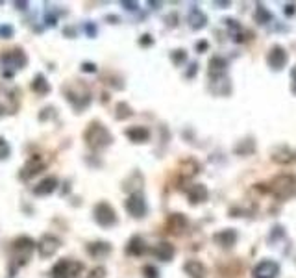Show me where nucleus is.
Here are the masks:
<instances>
[{"label": "nucleus", "instance_id": "1a4fd4ad", "mask_svg": "<svg viewBox=\"0 0 296 278\" xmlns=\"http://www.w3.org/2000/svg\"><path fill=\"white\" fill-rule=\"evenodd\" d=\"M37 247H39V254H41L43 258H50V256L56 254V251L61 247V243H59V239L56 236L46 234V236L41 237V241H39Z\"/></svg>", "mask_w": 296, "mask_h": 278}, {"label": "nucleus", "instance_id": "4468645a", "mask_svg": "<svg viewBox=\"0 0 296 278\" xmlns=\"http://www.w3.org/2000/svg\"><path fill=\"white\" fill-rule=\"evenodd\" d=\"M58 187V178L54 177H48L45 178V180H41L39 184L34 187V193L37 195V197H43V195H50L54 189Z\"/></svg>", "mask_w": 296, "mask_h": 278}, {"label": "nucleus", "instance_id": "9d476101", "mask_svg": "<svg viewBox=\"0 0 296 278\" xmlns=\"http://www.w3.org/2000/svg\"><path fill=\"white\" fill-rule=\"evenodd\" d=\"M13 249H15L17 253H21V256H19L17 260H21V263H26L28 256H30L32 251H34V239H32V237H26V236L17 237V239L13 241Z\"/></svg>", "mask_w": 296, "mask_h": 278}, {"label": "nucleus", "instance_id": "aec40b11", "mask_svg": "<svg viewBox=\"0 0 296 278\" xmlns=\"http://www.w3.org/2000/svg\"><path fill=\"white\" fill-rule=\"evenodd\" d=\"M189 23H191V26H193V28L200 30V28H204V26H205V23H207V17L204 15L202 9L193 8V9H191V13H189Z\"/></svg>", "mask_w": 296, "mask_h": 278}, {"label": "nucleus", "instance_id": "ddd939ff", "mask_svg": "<svg viewBox=\"0 0 296 278\" xmlns=\"http://www.w3.org/2000/svg\"><path fill=\"white\" fill-rule=\"evenodd\" d=\"M215 243L220 245V247H226V249H229V247H233L237 241V234L235 230H231V228H228V230H220L219 234H215Z\"/></svg>", "mask_w": 296, "mask_h": 278}, {"label": "nucleus", "instance_id": "c85d7f7f", "mask_svg": "<svg viewBox=\"0 0 296 278\" xmlns=\"http://www.w3.org/2000/svg\"><path fill=\"white\" fill-rule=\"evenodd\" d=\"M89 278H106V269L104 267H96V269L91 271Z\"/></svg>", "mask_w": 296, "mask_h": 278}, {"label": "nucleus", "instance_id": "c9c22d12", "mask_svg": "<svg viewBox=\"0 0 296 278\" xmlns=\"http://www.w3.org/2000/svg\"><path fill=\"white\" fill-rule=\"evenodd\" d=\"M17 6H19V9H24V6H28L26 2H17Z\"/></svg>", "mask_w": 296, "mask_h": 278}, {"label": "nucleus", "instance_id": "9b49d317", "mask_svg": "<svg viewBox=\"0 0 296 278\" xmlns=\"http://www.w3.org/2000/svg\"><path fill=\"white\" fill-rule=\"evenodd\" d=\"M43 169H45V161H43L39 156H34V158H30V161L23 167V171H21V178H23V180L32 178V177H35L37 173H41Z\"/></svg>", "mask_w": 296, "mask_h": 278}, {"label": "nucleus", "instance_id": "2f4dec72", "mask_svg": "<svg viewBox=\"0 0 296 278\" xmlns=\"http://www.w3.org/2000/svg\"><path fill=\"white\" fill-rule=\"evenodd\" d=\"M85 71V73H94L96 71V67H94L93 63H84V67H82Z\"/></svg>", "mask_w": 296, "mask_h": 278}, {"label": "nucleus", "instance_id": "412c9836", "mask_svg": "<svg viewBox=\"0 0 296 278\" xmlns=\"http://www.w3.org/2000/svg\"><path fill=\"white\" fill-rule=\"evenodd\" d=\"M169 228L170 232H174V234H180V232H183V228L187 227V219L183 215H180V213H174V215H170L169 217Z\"/></svg>", "mask_w": 296, "mask_h": 278}, {"label": "nucleus", "instance_id": "dca6fc26", "mask_svg": "<svg viewBox=\"0 0 296 278\" xmlns=\"http://www.w3.org/2000/svg\"><path fill=\"white\" fill-rule=\"evenodd\" d=\"M152 254L161 261H170L174 256V247L169 243H159L152 249Z\"/></svg>", "mask_w": 296, "mask_h": 278}, {"label": "nucleus", "instance_id": "7ed1b4c3", "mask_svg": "<svg viewBox=\"0 0 296 278\" xmlns=\"http://www.w3.org/2000/svg\"><path fill=\"white\" fill-rule=\"evenodd\" d=\"M63 91H65V97L68 99V102H72V106L78 111L84 110L85 106L91 102V93L87 91V87L84 84H72V91L65 85Z\"/></svg>", "mask_w": 296, "mask_h": 278}, {"label": "nucleus", "instance_id": "bb28decb", "mask_svg": "<svg viewBox=\"0 0 296 278\" xmlns=\"http://www.w3.org/2000/svg\"><path fill=\"white\" fill-rule=\"evenodd\" d=\"M9 156V145L6 143V139L0 137V160H6Z\"/></svg>", "mask_w": 296, "mask_h": 278}, {"label": "nucleus", "instance_id": "f3484780", "mask_svg": "<svg viewBox=\"0 0 296 278\" xmlns=\"http://www.w3.org/2000/svg\"><path fill=\"white\" fill-rule=\"evenodd\" d=\"M183 271H185L191 278H205V267L196 260L187 261L185 265H183Z\"/></svg>", "mask_w": 296, "mask_h": 278}, {"label": "nucleus", "instance_id": "a878e982", "mask_svg": "<svg viewBox=\"0 0 296 278\" xmlns=\"http://www.w3.org/2000/svg\"><path fill=\"white\" fill-rule=\"evenodd\" d=\"M132 115V111L128 108L126 104H118L117 106V119H126Z\"/></svg>", "mask_w": 296, "mask_h": 278}, {"label": "nucleus", "instance_id": "5701e85b", "mask_svg": "<svg viewBox=\"0 0 296 278\" xmlns=\"http://www.w3.org/2000/svg\"><path fill=\"white\" fill-rule=\"evenodd\" d=\"M224 71H226V61L222 58H213L211 63H209V75L220 76L224 75Z\"/></svg>", "mask_w": 296, "mask_h": 278}, {"label": "nucleus", "instance_id": "473e14b6", "mask_svg": "<svg viewBox=\"0 0 296 278\" xmlns=\"http://www.w3.org/2000/svg\"><path fill=\"white\" fill-rule=\"evenodd\" d=\"M87 34L94 35V34H96V28H94L93 25H87Z\"/></svg>", "mask_w": 296, "mask_h": 278}, {"label": "nucleus", "instance_id": "e433bc0d", "mask_svg": "<svg viewBox=\"0 0 296 278\" xmlns=\"http://www.w3.org/2000/svg\"><path fill=\"white\" fill-rule=\"evenodd\" d=\"M0 113H2V108H0Z\"/></svg>", "mask_w": 296, "mask_h": 278}, {"label": "nucleus", "instance_id": "f8f14e48", "mask_svg": "<svg viewBox=\"0 0 296 278\" xmlns=\"http://www.w3.org/2000/svg\"><path fill=\"white\" fill-rule=\"evenodd\" d=\"M285 63H287V52L283 51L281 47H274L271 54H269V65L274 71H279V69H283Z\"/></svg>", "mask_w": 296, "mask_h": 278}, {"label": "nucleus", "instance_id": "b1692460", "mask_svg": "<svg viewBox=\"0 0 296 278\" xmlns=\"http://www.w3.org/2000/svg\"><path fill=\"white\" fill-rule=\"evenodd\" d=\"M128 254H134V256H137V254H143L144 251V245H143V239L141 237H132V241H130V245H128Z\"/></svg>", "mask_w": 296, "mask_h": 278}, {"label": "nucleus", "instance_id": "6ab92c4d", "mask_svg": "<svg viewBox=\"0 0 296 278\" xmlns=\"http://www.w3.org/2000/svg\"><path fill=\"white\" fill-rule=\"evenodd\" d=\"M187 195H189V201H191V202H204V201L207 199V189H205L202 184H196L187 191Z\"/></svg>", "mask_w": 296, "mask_h": 278}, {"label": "nucleus", "instance_id": "393cba45", "mask_svg": "<svg viewBox=\"0 0 296 278\" xmlns=\"http://www.w3.org/2000/svg\"><path fill=\"white\" fill-rule=\"evenodd\" d=\"M271 19H272L271 13H269V11L263 8L261 4H259V6H257V9H255V21H257L259 25H267Z\"/></svg>", "mask_w": 296, "mask_h": 278}, {"label": "nucleus", "instance_id": "f257e3e1", "mask_svg": "<svg viewBox=\"0 0 296 278\" xmlns=\"http://www.w3.org/2000/svg\"><path fill=\"white\" fill-rule=\"evenodd\" d=\"M111 134L108 132V128H104L100 123H91L89 128L85 130V141L93 151H100L106 149L111 143Z\"/></svg>", "mask_w": 296, "mask_h": 278}, {"label": "nucleus", "instance_id": "c756f323", "mask_svg": "<svg viewBox=\"0 0 296 278\" xmlns=\"http://www.w3.org/2000/svg\"><path fill=\"white\" fill-rule=\"evenodd\" d=\"M144 277L146 278H158V269H154V267H150V265H146L143 269Z\"/></svg>", "mask_w": 296, "mask_h": 278}, {"label": "nucleus", "instance_id": "a211bd4d", "mask_svg": "<svg viewBox=\"0 0 296 278\" xmlns=\"http://www.w3.org/2000/svg\"><path fill=\"white\" fill-rule=\"evenodd\" d=\"M126 135L132 141H136V143H143V141H146V139L150 137V132L144 126H134V128H128Z\"/></svg>", "mask_w": 296, "mask_h": 278}, {"label": "nucleus", "instance_id": "4be33fe9", "mask_svg": "<svg viewBox=\"0 0 296 278\" xmlns=\"http://www.w3.org/2000/svg\"><path fill=\"white\" fill-rule=\"evenodd\" d=\"M32 89H34L37 95H46V93L50 91V85L46 82V78L43 75H37L34 78V82H32Z\"/></svg>", "mask_w": 296, "mask_h": 278}, {"label": "nucleus", "instance_id": "f03ea898", "mask_svg": "<svg viewBox=\"0 0 296 278\" xmlns=\"http://www.w3.org/2000/svg\"><path fill=\"white\" fill-rule=\"evenodd\" d=\"M271 193L279 201L291 199L296 193V177L295 175H279V177H276L271 182Z\"/></svg>", "mask_w": 296, "mask_h": 278}, {"label": "nucleus", "instance_id": "cd10ccee", "mask_svg": "<svg viewBox=\"0 0 296 278\" xmlns=\"http://www.w3.org/2000/svg\"><path fill=\"white\" fill-rule=\"evenodd\" d=\"M172 59H174V63H176V65L183 63V61L187 59L185 51H174V54H172Z\"/></svg>", "mask_w": 296, "mask_h": 278}, {"label": "nucleus", "instance_id": "72a5a7b5", "mask_svg": "<svg viewBox=\"0 0 296 278\" xmlns=\"http://www.w3.org/2000/svg\"><path fill=\"white\" fill-rule=\"evenodd\" d=\"M124 6H128L126 9H136L137 8V4H134V2H122Z\"/></svg>", "mask_w": 296, "mask_h": 278}, {"label": "nucleus", "instance_id": "f704fd0d", "mask_svg": "<svg viewBox=\"0 0 296 278\" xmlns=\"http://www.w3.org/2000/svg\"><path fill=\"white\" fill-rule=\"evenodd\" d=\"M293 80H295V85H293V91L296 93V67L293 69Z\"/></svg>", "mask_w": 296, "mask_h": 278}, {"label": "nucleus", "instance_id": "423d86ee", "mask_svg": "<svg viewBox=\"0 0 296 278\" xmlns=\"http://www.w3.org/2000/svg\"><path fill=\"white\" fill-rule=\"evenodd\" d=\"M0 61H2V65L6 69H23L26 65V56L24 52H23V49H13V51H8L6 54H2V58H0Z\"/></svg>", "mask_w": 296, "mask_h": 278}, {"label": "nucleus", "instance_id": "20e7f679", "mask_svg": "<svg viewBox=\"0 0 296 278\" xmlns=\"http://www.w3.org/2000/svg\"><path fill=\"white\" fill-rule=\"evenodd\" d=\"M93 215H94V221L100 225V227H106L110 228L117 223V215H115V210L111 208L108 202H98L94 206L93 210Z\"/></svg>", "mask_w": 296, "mask_h": 278}, {"label": "nucleus", "instance_id": "6e6552de", "mask_svg": "<svg viewBox=\"0 0 296 278\" xmlns=\"http://www.w3.org/2000/svg\"><path fill=\"white\" fill-rule=\"evenodd\" d=\"M126 210L132 217H144L146 213V202H144L143 195H130V199L126 201Z\"/></svg>", "mask_w": 296, "mask_h": 278}, {"label": "nucleus", "instance_id": "39448f33", "mask_svg": "<svg viewBox=\"0 0 296 278\" xmlns=\"http://www.w3.org/2000/svg\"><path fill=\"white\" fill-rule=\"evenodd\" d=\"M84 269L82 263L70 260H61L56 263V267L52 269V278H76L78 273Z\"/></svg>", "mask_w": 296, "mask_h": 278}, {"label": "nucleus", "instance_id": "7c9ffc66", "mask_svg": "<svg viewBox=\"0 0 296 278\" xmlns=\"http://www.w3.org/2000/svg\"><path fill=\"white\" fill-rule=\"evenodd\" d=\"M11 34H13V30H11L9 26H2V28H0V35H2V37H11Z\"/></svg>", "mask_w": 296, "mask_h": 278}, {"label": "nucleus", "instance_id": "2eb2a0df", "mask_svg": "<svg viewBox=\"0 0 296 278\" xmlns=\"http://www.w3.org/2000/svg\"><path fill=\"white\" fill-rule=\"evenodd\" d=\"M87 253L91 254L93 258H96V260H100V258H106L111 253V245L104 243V241H96V243H91L87 247Z\"/></svg>", "mask_w": 296, "mask_h": 278}, {"label": "nucleus", "instance_id": "0eeeda50", "mask_svg": "<svg viewBox=\"0 0 296 278\" xmlns=\"http://www.w3.org/2000/svg\"><path fill=\"white\" fill-rule=\"evenodd\" d=\"M279 275V265L272 260H263L254 267V278H276Z\"/></svg>", "mask_w": 296, "mask_h": 278}]
</instances>
